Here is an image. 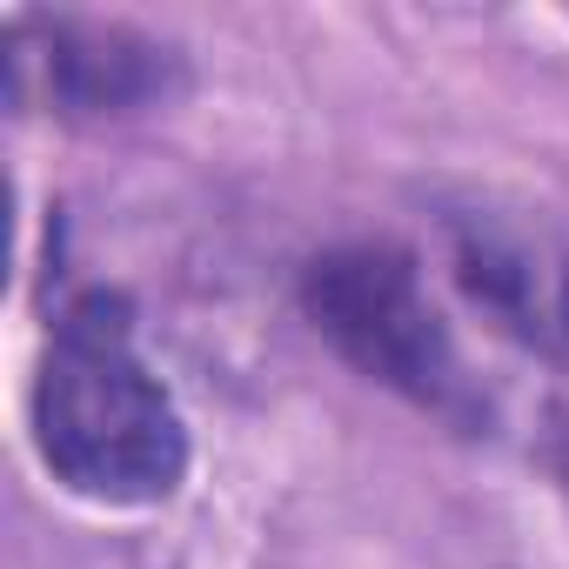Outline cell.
Wrapping results in <instances>:
<instances>
[{"instance_id":"6da1fadb","label":"cell","mask_w":569,"mask_h":569,"mask_svg":"<svg viewBox=\"0 0 569 569\" xmlns=\"http://www.w3.org/2000/svg\"><path fill=\"white\" fill-rule=\"evenodd\" d=\"M34 449L68 496L108 509L168 502L188 476V422L134 349V309L114 289L81 296L34 376Z\"/></svg>"},{"instance_id":"7a4b0ae2","label":"cell","mask_w":569,"mask_h":569,"mask_svg":"<svg viewBox=\"0 0 569 569\" xmlns=\"http://www.w3.org/2000/svg\"><path fill=\"white\" fill-rule=\"evenodd\" d=\"M302 309L316 336L369 382L396 389L422 416L462 436L496 429V402L469 376L442 309L422 289V268L389 241H349L302 268Z\"/></svg>"},{"instance_id":"3957f363","label":"cell","mask_w":569,"mask_h":569,"mask_svg":"<svg viewBox=\"0 0 569 569\" xmlns=\"http://www.w3.org/2000/svg\"><path fill=\"white\" fill-rule=\"evenodd\" d=\"M8 68H14V101L41 94L61 121L148 114L188 88L181 48L141 34V28H121V21H41V14H28V21H14Z\"/></svg>"},{"instance_id":"277c9868","label":"cell","mask_w":569,"mask_h":569,"mask_svg":"<svg viewBox=\"0 0 569 569\" xmlns=\"http://www.w3.org/2000/svg\"><path fill=\"white\" fill-rule=\"evenodd\" d=\"M449 274L456 289L542 362H569V248L502 208L449 214Z\"/></svg>"}]
</instances>
